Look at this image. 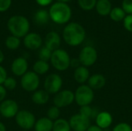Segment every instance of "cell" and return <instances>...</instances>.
Listing matches in <instances>:
<instances>
[{
    "label": "cell",
    "instance_id": "1",
    "mask_svg": "<svg viewBox=\"0 0 132 131\" xmlns=\"http://www.w3.org/2000/svg\"><path fill=\"white\" fill-rule=\"evenodd\" d=\"M86 36L84 28L79 23L70 22L67 25L63 32V37L67 44L71 46L80 45Z\"/></svg>",
    "mask_w": 132,
    "mask_h": 131
},
{
    "label": "cell",
    "instance_id": "2",
    "mask_svg": "<svg viewBox=\"0 0 132 131\" xmlns=\"http://www.w3.org/2000/svg\"><path fill=\"white\" fill-rule=\"evenodd\" d=\"M50 19L57 24H65L71 18L72 12L70 7L64 3L57 2L54 3L50 9Z\"/></svg>",
    "mask_w": 132,
    "mask_h": 131
},
{
    "label": "cell",
    "instance_id": "3",
    "mask_svg": "<svg viewBox=\"0 0 132 131\" xmlns=\"http://www.w3.org/2000/svg\"><path fill=\"white\" fill-rule=\"evenodd\" d=\"M7 26L12 36L18 38L25 37L29 30V22L22 15H14L11 17L8 21Z\"/></svg>",
    "mask_w": 132,
    "mask_h": 131
},
{
    "label": "cell",
    "instance_id": "4",
    "mask_svg": "<svg viewBox=\"0 0 132 131\" xmlns=\"http://www.w3.org/2000/svg\"><path fill=\"white\" fill-rule=\"evenodd\" d=\"M70 57L67 51L58 49L52 53L50 62L53 66L59 71H65L70 67Z\"/></svg>",
    "mask_w": 132,
    "mask_h": 131
},
{
    "label": "cell",
    "instance_id": "5",
    "mask_svg": "<svg viewBox=\"0 0 132 131\" xmlns=\"http://www.w3.org/2000/svg\"><path fill=\"white\" fill-rule=\"evenodd\" d=\"M94 90L88 85L80 86L74 93V101L80 107L89 106L94 100Z\"/></svg>",
    "mask_w": 132,
    "mask_h": 131
},
{
    "label": "cell",
    "instance_id": "6",
    "mask_svg": "<svg viewBox=\"0 0 132 131\" xmlns=\"http://www.w3.org/2000/svg\"><path fill=\"white\" fill-rule=\"evenodd\" d=\"M15 117V122L19 127L24 130H29L34 127L36 124V118L32 113L29 110H19Z\"/></svg>",
    "mask_w": 132,
    "mask_h": 131
},
{
    "label": "cell",
    "instance_id": "7",
    "mask_svg": "<svg viewBox=\"0 0 132 131\" xmlns=\"http://www.w3.org/2000/svg\"><path fill=\"white\" fill-rule=\"evenodd\" d=\"M78 59L81 66L85 67L91 66L97 60V52L93 46H85L80 50Z\"/></svg>",
    "mask_w": 132,
    "mask_h": 131
},
{
    "label": "cell",
    "instance_id": "8",
    "mask_svg": "<svg viewBox=\"0 0 132 131\" xmlns=\"http://www.w3.org/2000/svg\"><path fill=\"white\" fill-rule=\"evenodd\" d=\"M39 77L33 71L26 72L21 78V86L28 92H35L39 86Z\"/></svg>",
    "mask_w": 132,
    "mask_h": 131
},
{
    "label": "cell",
    "instance_id": "9",
    "mask_svg": "<svg viewBox=\"0 0 132 131\" xmlns=\"http://www.w3.org/2000/svg\"><path fill=\"white\" fill-rule=\"evenodd\" d=\"M63 86V80L59 74L52 73L49 75L44 82V90L49 94H56Z\"/></svg>",
    "mask_w": 132,
    "mask_h": 131
},
{
    "label": "cell",
    "instance_id": "10",
    "mask_svg": "<svg viewBox=\"0 0 132 131\" xmlns=\"http://www.w3.org/2000/svg\"><path fill=\"white\" fill-rule=\"evenodd\" d=\"M74 101V93L70 90L60 91L53 98L54 106L58 108H63L70 106Z\"/></svg>",
    "mask_w": 132,
    "mask_h": 131
},
{
    "label": "cell",
    "instance_id": "11",
    "mask_svg": "<svg viewBox=\"0 0 132 131\" xmlns=\"http://www.w3.org/2000/svg\"><path fill=\"white\" fill-rule=\"evenodd\" d=\"M19 112L17 103L12 100H5L0 104V114L5 118H12Z\"/></svg>",
    "mask_w": 132,
    "mask_h": 131
},
{
    "label": "cell",
    "instance_id": "12",
    "mask_svg": "<svg viewBox=\"0 0 132 131\" xmlns=\"http://www.w3.org/2000/svg\"><path fill=\"white\" fill-rule=\"evenodd\" d=\"M69 124L70 128L73 131H86L90 126V119L80 113L73 115L69 120Z\"/></svg>",
    "mask_w": 132,
    "mask_h": 131
},
{
    "label": "cell",
    "instance_id": "13",
    "mask_svg": "<svg viewBox=\"0 0 132 131\" xmlns=\"http://www.w3.org/2000/svg\"><path fill=\"white\" fill-rule=\"evenodd\" d=\"M24 46L31 50H36L38 49L39 47H41L43 43V39L41 36L36 33V32H30L28 33L23 39Z\"/></svg>",
    "mask_w": 132,
    "mask_h": 131
},
{
    "label": "cell",
    "instance_id": "14",
    "mask_svg": "<svg viewBox=\"0 0 132 131\" xmlns=\"http://www.w3.org/2000/svg\"><path fill=\"white\" fill-rule=\"evenodd\" d=\"M28 69L27 60L23 57H18L12 62L11 70L12 73L17 76H22Z\"/></svg>",
    "mask_w": 132,
    "mask_h": 131
},
{
    "label": "cell",
    "instance_id": "15",
    "mask_svg": "<svg viewBox=\"0 0 132 131\" xmlns=\"http://www.w3.org/2000/svg\"><path fill=\"white\" fill-rule=\"evenodd\" d=\"M61 43L60 35L56 32H50L45 38V46L50 49L52 52L59 49Z\"/></svg>",
    "mask_w": 132,
    "mask_h": 131
},
{
    "label": "cell",
    "instance_id": "16",
    "mask_svg": "<svg viewBox=\"0 0 132 131\" xmlns=\"http://www.w3.org/2000/svg\"><path fill=\"white\" fill-rule=\"evenodd\" d=\"M95 121L97 127H99L102 130H105L110 127L112 124L113 117L110 113L107 111H102L97 113L95 118Z\"/></svg>",
    "mask_w": 132,
    "mask_h": 131
},
{
    "label": "cell",
    "instance_id": "17",
    "mask_svg": "<svg viewBox=\"0 0 132 131\" xmlns=\"http://www.w3.org/2000/svg\"><path fill=\"white\" fill-rule=\"evenodd\" d=\"M88 86L94 90H100L102 89L106 84L105 77L100 73H96L90 76L87 80Z\"/></svg>",
    "mask_w": 132,
    "mask_h": 131
},
{
    "label": "cell",
    "instance_id": "18",
    "mask_svg": "<svg viewBox=\"0 0 132 131\" xmlns=\"http://www.w3.org/2000/svg\"><path fill=\"white\" fill-rule=\"evenodd\" d=\"M73 77H74V80L77 81V83L84 84L88 80L90 77V71L87 69V67L80 66L78 68L75 69Z\"/></svg>",
    "mask_w": 132,
    "mask_h": 131
},
{
    "label": "cell",
    "instance_id": "19",
    "mask_svg": "<svg viewBox=\"0 0 132 131\" xmlns=\"http://www.w3.org/2000/svg\"><path fill=\"white\" fill-rule=\"evenodd\" d=\"M95 8L97 13L102 16L110 15V12L112 9L110 0H97Z\"/></svg>",
    "mask_w": 132,
    "mask_h": 131
},
{
    "label": "cell",
    "instance_id": "20",
    "mask_svg": "<svg viewBox=\"0 0 132 131\" xmlns=\"http://www.w3.org/2000/svg\"><path fill=\"white\" fill-rule=\"evenodd\" d=\"M53 122L48 117H41L34 125L35 131H52Z\"/></svg>",
    "mask_w": 132,
    "mask_h": 131
},
{
    "label": "cell",
    "instance_id": "21",
    "mask_svg": "<svg viewBox=\"0 0 132 131\" xmlns=\"http://www.w3.org/2000/svg\"><path fill=\"white\" fill-rule=\"evenodd\" d=\"M49 98L50 94L45 90H36L32 96V102L37 105H43L46 103L49 100Z\"/></svg>",
    "mask_w": 132,
    "mask_h": 131
},
{
    "label": "cell",
    "instance_id": "22",
    "mask_svg": "<svg viewBox=\"0 0 132 131\" xmlns=\"http://www.w3.org/2000/svg\"><path fill=\"white\" fill-rule=\"evenodd\" d=\"M32 69H33V72L36 73L37 75H43L49 71L50 65L48 62H45L39 59L34 63Z\"/></svg>",
    "mask_w": 132,
    "mask_h": 131
},
{
    "label": "cell",
    "instance_id": "23",
    "mask_svg": "<svg viewBox=\"0 0 132 131\" xmlns=\"http://www.w3.org/2000/svg\"><path fill=\"white\" fill-rule=\"evenodd\" d=\"M50 19V13L44 9H39L34 15V20L39 25L46 24Z\"/></svg>",
    "mask_w": 132,
    "mask_h": 131
},
{
    "label": "cell",
    "instance_id": "24",
    "mask_svg": "<svg viewBox=\"0 0 132 131\" xmlns=\"http://www.w3.org/2000/svg\"><path fill=\"white\" fill-rule=\"evenodd\" d=\"M70 130L69 121L65 119L59 118L53 122L52 131H70Z\"/></svg>",
    "mask_w": 132,
    "mask_h": 131
},
{
    "label": "cell",
    "instance_id": "25",
    "mask_svg": "<svg viewBox=\"0 0 132 131\" xmlns=\"http://www.w3.org/2000/svg\"><path fill=\"white\" fill-rule=\"evenodd\" d=\"M110 17L111 19L114 22H121L124 20V19L126 16L125 12L123 10L121 7H114L111 9L110 12Z\"/></svg>",
    "mask_w": 132,
    "mask_h": 131
},
{
    "label": "cell",
    "instance_id": "26",
    "mask_svg": "<svg viewBox=\"0 0 132 131\" xmlns=\"http://www.w3.org/2000/svg\"><path fill=\"white\" fill-rule=\"evenodd\" d=\"M5 46L10 50L17 49L20 46L19 38H18L16 36H9L5 40Z\"/></svg>",
    "mask_w": 132,
    "mask_h": 131
},
{
    "label": "cell",
    "instance_id": "27",
    "mask_svg": "<svg viewBox=\"0 0 132 131\" xmlns=\"http://www.w3.org/2000/svg\"><path fill=\"white\" fill-rule=\"evenodd\" d=\"M97 0H77L80 7L86 11L92 10L97 3Z\"/></svg>",
    "mask_w": 132,
    "mask_h": 131
},
{
    "label": "cell",
    "instance_id": "28",
    "mask_svg": "<svg viewBox=\"0 0 132 131\" xmlns=\"http://www.w3.org/2000/svg\"><path fill=\"white\" fill-rule=\"evenodd\" d=\"M47 117L50 120H56L57 119H59L60 116V108H58L56 106H53L49 108V110H47V113H46Z\"/></svg>",
    "mask_w": 132,
    "mask_h": 131
},
{
    "label": "cell",
    "instance_id": "29",
    "mask_svg": "<svg viewBox=\"0 0 132 131\" xmlns=\"http://www.w3.org/2000/svg\"><path fill=\"white\" fill-rule=\"evenodd\" d=\"M52 51L50 49H49L48 48H46V46L42 47L39 52V60H43L45 62H48L49 60H50L51 59V56H52Z\"/></svg>",
    "mask_w": 132,
    "mask_h": 131
},
{
    "label": "cell",
    "instance_id": "30",
    "mask_svg": "<svg viewBox=\"0 0 132 131\" xmlns=\"http://www.w3.org/2000/svg\"><path fill=\"white\" fill-rule=\"evenodd\" d=\"M94 110L92 109L90 106H83L80 107V114L87 117V118H90L94 117Z\"/></svg>",
    "mask_w": 132,
    "mask_h": 131
},
{
    "label": "cell",
    "instance_id": "31",
    "mask_svg": "<svg viewBox=\"0 0 132 131\" xmlns=\"http://www.w3.org/2000/svg\"><path fill=\"white\" fill-rule=\"evenodd\" d=\"M16 86H17V82L12 77H7L5 82L3 83V86L5 87V89L9 90H12L15 89Z\"/></svg>",
    "mask_w": 132,
    "mask_h": 131
},
{
    "label": "cell",
    "instance_id": "32",
    "mask_svg": "<svg viewBox=\"0 0 132 131\" xmlns=\"http://www.w3.org/2000/svg\"><path fill=\"white\" fill-rule=\"evenodd\" d=\"M112 131H132V127L130 124L127 123H119L118 124Z\"/></svg>",
    "mask_w": 132,
    "mask_h": 131
},
{
    "label": "cell",
    "instance_id": "33",
    "mask_svg": "<svg viewBox=\"0 0 132 131\" xmlns=\"http://www.w3.org/2000/svg\"><path fill=\"white\" fill-rule=\"evenodd\" d=\"M121 8L126 14L132 15V0H123Z\"/></svg>",
    "mask_w": 132,
    "mask_h": 131
},
{
    "label": "cell",
    "instance_id": "34",
    "mask_svg": "<svg viewBox=\"0 0 132 131\" xmlns=\"http://www.w3.org/2000/svg\"><path fill=\"white\" fill-rule=\"evenodd\" d=\"M123 21L125 29L127 31L132 32V15H126Z\"/></svg>",
    "mask_w": 132,
    "mask_h": 131
},
{
    "label": "cell",
    "instance_id": "35",
    "mask_svg": "<svg viewBox=\"0 0 132 131\" xmlns=\"http://www.w3.org/2000/svg\"><path fill=\"white\" fill-rule=\"evenodd\" d=\"M12 4V0H0V12H5L9 9Z\"/></svg>",
    "mask_w": 132,
    "mask_h": 131
},
{
    "label": "cell",
    "instance_id": "36",
    "mask_svg": "<svg viewBox=\"0 0 132 131\" xmlns=\"http://www.w3.org/2000/svg\"><path fill=\"white\" fill-rule=\"evenodd\" d=\"M6 78H7V72L3 66H0V85L3 84Z\"/></svg>",
    "mask_w": 132,
    "mask_h": 131
},
{
    "label": "cell",
    "instance_id": "37",
    "mask_svg": "<svg viewBox=\"0 0 132 131\" xmlns=\"http://www.w3.org/2000/svg\"><path fill=\"white\" fill-rule=\"evenodd\" d=\"M80 66H81V64H80V62L79 59L74 58V59H70V66H71V67H73L74 69H77V68H78Z\"/></svg>",
    "mask_w": 132,
    "mask_h": 131
},
{
    "label": "cell",
    "instance_id": "38",
    "mask_svg": "<svg viewBox=\"0 0 132 131\" xmlns=\"http://www.w3.org/2000/svg\"><path fill=\"white\" fill-rule=\"evenodd\" d=\"M5 97H6V90L2 85H0V103L5 100Z\"/></svg>",
    "mask_w": 132,
    "mask_h": 131
},
{
    "label": "cell",
    "instance_id": "39",
    "mask_svg": "<svg viewBox=\"0 0 132 131\" xmlns=\"http://www.w3.org/2000/svg\"><path fill=\"white\" fill-rule=\"evenodd\" d=\"M36 1L39 5H40L42 6H46V5H48L49 4H50L53 0H36Z\"/></svg>",
    "mask_w": 132,
    "mask_h": 131
},
{
    "label": "cell",
    "instance_id": "40",
    "mask_svg": "<svg viewBox=\"0 0 132 131\" xmlns=\"http://www.w3.org/2000/svg\"><path fill=\"white\" fill-rule=\"evenodd\" d=\"M86 131H104V130H102L97 125H92V126H90Z\"/></svg>",
    "mask_w": 132,
    "mask_h": 131
},
{
    "label": "cell",
    "instance_id": "41",
    "mask_svg": "<svg viewBox=\"0 0 132 131\" xmlns=\"http://www.w3.org/2000/svg\"><path fill=\"white\" fill-rule=\"evenodd\" d=\"M4 61V54L2 53V51L0 49V64Z\"/></svg>",
    "mask_w": 132,
    "mask_h": 131
},
{
    "label": "cell",
    "instance_id": "42",
    "mask_svg": "<svg viewBox=\"0 0 132 131\" xmlns=\"http://www.w3.org/2000/svg\"><path fill=\"white\" fill-rule=\"evenodd\" d=\"M0 131H6L5 126L2 122H0Z\"/></svg>",
    "mask_w": 132,
    "mask_h": 131
},
{
    "label": "cell",
    "instance_id": "43",
    "mask_svg": "<svg viewBox=\"0 0 132 131\" xmlns=\"http://www.w3.org/2000/svg\"><path fill=\"white\" fill-rule=\"evenodd\" d=\"M58 2H64V3H66L67 2H69V1H70V0H57Z\"/></svg>",
    "mask_w": 132,
    "mask_h": 131
},
{
    "label": "cell",
    "instance_id": "44",
    "mask_svg": "<svg viewBox=\"0 0 132 131\" xmlns=\"http://www.w3.org/2000/svg\"><path fill=\"white\" fill-rule=\"evenodd\" d=\"M22 131H29V130H22Z\"/></svg>",
    "mask_w": 132,
    "mask_h": 131
},
{
    "label": "cell",
    "instance_id": "45",
    "mask_svg": "<svg viewBox=\"0 0 132 131\" xmlns=\"http://www.w3.org/2000/svg\"><path fill=\"white\" fill-rule=\"evenodd\" d=\"M0 116H1V114H0Z\"/></svg>",
    "mask_w": 132,
    "mask_h": 131
}]
</instances>
